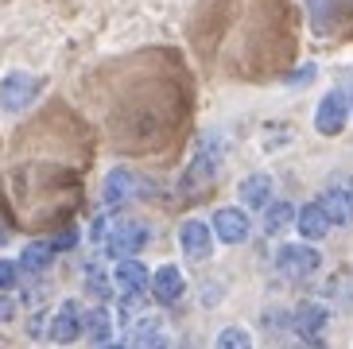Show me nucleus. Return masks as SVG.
Returning <instances> with one entry per match:
<instances>
[{"instance_id": "1", "label": "nucleus", "mask_w": 353, "mask_h": 349, "mask_svg": "<svg viewBox=\"0 0 353 349\" xmlns=\"http://www.w3.org/2000/svg\"><path fill=\"white\" fill-rule=\"evenodd\" d=\"M221 159H225V144H221V136L218 132H206L202 140H198V152L194 159H190L187 174H183V186H206L214 174L221 171Z\"/></svg>"}, {"instance_id": "2", "label": "nucleus", "mask_w": 353, "mask_h": 349, "mask_svg": "<svg viewBox=\"0 0 353 349\" xmlns=\"http://www.w3.org/2000/svg\"><path fill=\"white\" fill-rule=\"evenodd\" d=\"M322 257L319 248L307 245V241H299V245H280L276 248V272H280L283 279H291V283H299V279H311L314 272H319Z\"/></svg>"}, {"instance_id": "3", "label": "nucleus", "mask_w": 353, "mask_h": 349, "mask_svg": "<svg viewBox=\"0 0 353 349\" xmlns=\"http://www.w3.org/2000/svg\"><path fill=\"white\" fill-rule=\"evenodd\" d=\"M148 226H140V221H117V226H109V233H105V257L113 260H132L140 248L148 245Z\"/></svg>"}, {"instance_id": "4", "label": "nucleus", "mask_w": 353, "mask_h": 349, "mask_svg": "<svg viewBox=\"0 0 353 349\" xmlns=\"http://www.w3.org/2000/svg\"><path fill=\"white\" fill-rule=\"evenodd\" d=\"M39 90H43V82L35 74L12 70L8 78H0V109L4 113H20V109H28L39 97Z\"/></svg>"}, {"instance_id": "5", "label": "nucleus", "mask_w": 353, "mask_h": 349, "mask_svg": "<svg viewBox=\"0 0 353 349\" xmlns=\"http://www.w3.org/2000/svg\"><path fill=\"white\" fill-rule=\"evenodd\" d=\"M210 229H214V241H221V245H245L252 237V221L241 206H218L210 217Z\"/></svg>"}, {"instance_id": "6", "label": "nucleus", "mask_w": 353, "mask_h": 349, "mask_svg": "<svg viewBox=\"0 0 353 349\" xmlns=\"http://www.w3.org/2000/svg\"><path fill=\"white\" fill-rule=\"evenodd\" d=\"M345 121H350V101L342 90H326L322 101L314 105V132L319 136H342Z\"/></svg>"}, {"instance_id": "7", "label": "nucleus", "mask_w": 353, "mask_h": 349, "mask_svg": "<svg viewBox=\"0 0 353 349\" xmlns=\"http://www.w3.org/2000/svg\"><path fill=\"white\" fill-rule=\"evenodd\" d=\"M330 326V310L314 303V299H303L299 307L291 310V330L299 334V341H319Z\"/></svg>"}, {"instance_id": "8", "label": "nucleus", "mask_w": 353, "mask_h": 349, "mask_svg": "<svg viewBox=\"0 0 353 349\" xmlns=\"http://www.w3.org/2000/svg\"><path fill=\"white\" fill-rule=\"evenodd\" d=\"M47 338L59 341V346H70V341L82 338V307H78L74 299H63V303L54 307L51 322H47Z\"/></svg>"}, {"instance_id": "9", "label": "nucleus", "mask_w": 353, "mask_h": 349, "mask_svg": "<svg viewBox=\"0 0 353 349\" xmlns=\"http://www.w3.org/2000/svg\"><path fill=\"white\" fill-rule=\"evenodd\" d=\"M179 245H183V252L190 260H210V252H214V229H210V221L187 217L179 226Z\"/></svg>"}, {"instance_id": "10", "label": "nucleus", "mask_w": 353, "mask_h": 349, "mask_svg": "<svg viewBox=\"0 0 353 349\" xmlns=\"http://www.w3.org/2000/svg\"><path fill=\"white\" fill-rule=\"evenodd\" d=\"M276 183H272L268 171H252L237 183V198H241V210H268L276 202Z\"/></svg>"}, {"instance_id": "11", "label": "nucleus", "mask_w": 353, "mask_h": 349, "mask_svg": "<svg viewBox=\"0 0 353 349\" xmlns=\"http://www.w3.org/2000/svg\"><path fill=\"white\" fill-rule=\"evenodd\" d=\"M152 299L156 303H163V307H171V303H179L183 299V291H187V276H183V268L179 264H159L156 272H152Z\"/></svg>"}, {"instance_id": "12", "label": "nucleus", "mask_w": 353, "mask_h": 349, "mask_svg": "<svg viewBox=\"0 0 353 349\" xmlns=\"http://www.w3.org/2000/svg\"><path fill=\"white\" fill-rule=\"evenodd\" d=\"M322 214L330 226H353V183H334L322 190Z\"/></svg>"}, {"instance_id": "13", "label": "nucleus", "mask_w": 353, "mask_h": 349, "mask_svg": "<svg viewBox=\"0 0 353 349\" xmlns=\"http://www.w3.org/2000/svg\"><path fill=\"white\" fill-rule=\"evenodd\" d=\"M109 279H113L117 291H125V295H140V291L152 283V272L132 257V260H117V268H113V276H109Z\"/></svg>"}, {"instance_id": "14", "label": "nucleus", "mask_w": 353, "mask_h": 349, "mask_svg": "<svg viewBox=\"0 0 353 349\" xmlns=\"http://www.w3.org/2000/svg\"><path fill=\"white\" fill-rule=\"evenodd\" d=\"M136 186H140V179H136L132 171H125V167H113V171L105 174V183H101V202L113 210V206L128 202V198L136 195Z\"/></svg>"}, {"instance_id": "15", "label": "nucleus", "mask_w": 353, "mask_h": 349, "mask_svg": "<svg viewBox=\"0 0 353 349\" xmlns=\"http://www.w3.org/2000/svg\"><path fill=\"white\" fill-rule=\"evenodd\" d=\"M295 229H299V237L307 245H314V241H322V237L330 233V221H326L319 202H307V206H299V214H295Z\"/></svg>"}, {"instance_id": "16", "label": "nucleus", "mask_w": 353, "mask_h": 349, "mask_svg": "<svg viewBox=\"0 0 353 349\" xmlns=\"http://www.w3.org/2000/svg\"><path fill=\"white\" fill-rule=\"evenodd\" d=\"M16 264H20V272H47L54 264V245L51 241H32V245H23Z\"/></svg>"}, {"instance_id": "17", "label": "nucleus", "mask_w": 353, "mask_h": 349, "mask_svg": "<svg viewBox=\"0 0 353 349\" xmlns=\"http://www.w3.org/2000/svg\"><path fill=\"white\" fill-rule=\"evenodd\" d=\"M82 334H85V338H94L97 346H105V341L113 338V315H109L105 307L82 315Z\"/></svg>"}, {"instance_id": "18", "label": "nucleus", "mask_w": 353, "mask_h": 349, "mask_svg": "<svg viewBox=\"0 0 353 349\" xmlns=\"http://www.w3.org/2000/svg\"><path fill=\"white\" fill-rule=\"evenodd\" d=\"M128 349H167V334L159 330L156 319H144L140 326H132V341Z\"/></svg>"}, {"instance_id": "19", "label": "nucleus", "mask_w": 353, "mask_h": 349, "mask_svg": "<svg viewBox=\"0 0 353 349\" xmlns=\"http://www.w3.org/2000/svg\"><path fill=\"white\" fill-rule=\"evenodd\" d=\"M307 12H311V28L319 35H330L338 20V0H307Z\"/></svg>"}, {"instance_id": "20", "label": "nucleus", "mask_w": 353, "mask_h": 349, "mask_svg": "<svg viewBox=\"0 0 353 349\" xmlns=\"http://www.w3.org/2000/svg\"><path fill=\"white\" fill-rule=\"evenodd\" d=\"M295 214H299V210H295L291 202H272L268 210H264V233H272V237L283 233V229L295 221Z\"/></svg>"}, {"instance_id": "21", "label": "nucleus", "mask_w": 353, "mask_h": 349, "mask_svg": "<svg viewBox=\"0 0 353 349\" xmlns=\"http://www.w3.org/2000/svg\"><path fill=\"white\" fill-rule=\"evenodd\" d=\"M214 349H252V334L245 326H221Z\"/></svg>"}, {"instance_id": "22", "label": "nucleus", "mask_w": 353, "mask_h": 349, "mask_svg": "<svg viewBox=\"0 0 353 349\" xmlns=\"http://www.w3.org/2000/svg\"><path fill=\"white\" fill-rule=\"evenodd\" d=\"M16 283H20V264H16V260H0V291L12 295Z\"/></svg>"}, {"instance_id": "23", "label": "nucleus", "mask_w": 353, "mask_h": 349, "mask_svg": "<svg viewBox=\"0 0 353 349\" xmlns=\"http://www.w3.org/2000/svg\"><path fill=\"white\" fill-rule=\"evenodd\" d=\"M85 283H90V291H94V295L101 299L105 291H109V288H105V283H113V279H105L101 272H97V268H90V276H85Z\"/></svg>"}, {"instance_id": "24", "label": "nucleus", "mask_w": 353, "mask_h": 349, "mask_svg": "<svg viewBox=\"0 0 353 349\" xmlns=\"http://www.w3.org/2000/svg\"><path fill=\"white\" fill-rule=\"evenodd\" d=\"M16 319V299L8 291H0V322H12Z\"/></svg>"}, {"instance_id": "25", "label": "nucleus", "mask_w": 353, "mask_h": 349, "mask_svg": "<svg viewBox=\"0 0 353 349\" xmlns=\"http://www.w3.org/2000/svg\"><path fill=\"white\" fill-rule=\"evenodd\" d=\"M342 93H345V101H350V113H353V74H350V86H345Z\"/></svg>"}, {"instance_id": "26", "label": "nucleus", "mask_w": 353, "mask_h": 349, "mask_svg": "<svg viewBox=\"0 0 353 349\" xmlns=\"http://www.w3.org/2000/svg\"><path fill=\"white\" fill-rule=\"evenodd\" d=\"M295 349H319V346H314V341H299Z\"/></svg>"}, {"instance_id": "27", "label": "nucleus", "mask_w": 353, "mask_h": 349, "mask_svg": "<svg viewBox=\"0 0 353 349\" xmlns=\"http://www.w3.org/2000/svg\"><path fill=\"white\" fill-rule=\"evenodd\" d=\"M97 349H128V346H113V341H105V346H97Z\"/></svg>"}, {"instance_id": "28", "label": "nucleus", "mask_w": 353, "mask_h": 349, "mask_svg": "<svg viewBox=\"0 0 353 349\" xmlns=\"http://www.w3.org/2000/svg\"><path fill=\"white\" fill-rule=\"evenodd\" d=\"M4 241H8V233H4V226H0V248H4Z\"/></svg>"}]
</instances>
